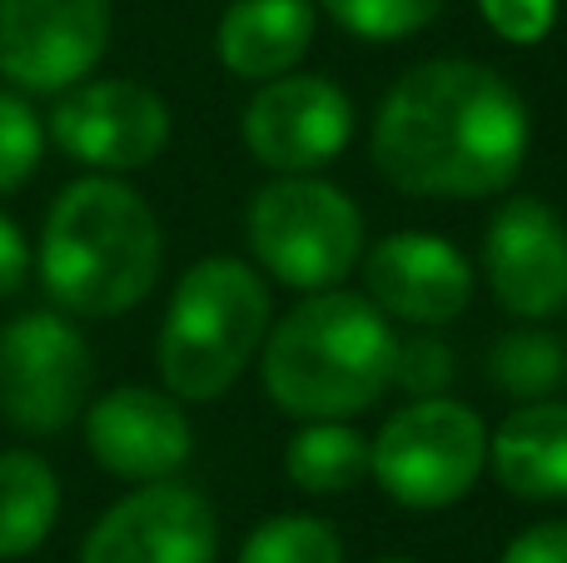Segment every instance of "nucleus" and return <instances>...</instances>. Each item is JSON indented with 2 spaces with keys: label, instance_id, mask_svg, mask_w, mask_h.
<instances>
[{
  "label": "nucleus",
  "instance_id": "1",
  "mask_svg": "<svg viewBox=\"0 0 567 563\" xmlns=\"http://www.w3.org/2000/svg\"><path fill=\"white\" fill-rule=\"evenodd\" d=\"M533 115L503 70L439 55L409 65L373 110L369 155L413 199H493L523 175Z\"/></svg>",
  "mask_w": 567,
  "mask_h": 563
},
{
  "label": "nucleus",
  "instance_id": "2",
  "mask_svg": "<svg viewBox=\"0 0 567 563\" xmlns=\"http://www.w3.org/2000/svg\"><path fill=\"white\" fill-rule=\"evenodd\" d=\"M35 265L60 315L120 319L159 285L165 229L135 185L90 170L50 199Z\"/></svg>",
  "mask_w": 567,
  "mask_h": 563
},
{
  "label": "nucleus",
  "instance_id": "3",
  "mask_svg": "<svg viewBox=\"0 0 567 563\" xmlns=\"http://www.w3.org/2000/svg\"><path fill=\"white\" fill-rule=\"evenodd\" d=\"M399 329L363 289H313L259 345L265 395L279 414L353 419L393 389Z\"/></svg>",
  "mask_w": 567,
  "mask_h": 563
},
{
  "label": "nucleus",
  "instance_id": "4",
  "mask_svg": "<svg viewBox=\"0 0 567 563\" xmlns=\"http://www.w3.org/2000/svg\"><path fill=\"white\" fill-rule=\"evenodd\" d=\"M275 325L269 285L249 259L205 255L169 289L165 325L155 339L159 385L179 405H209L255 365Z\"/></svg>",
  "mask_w": 567,
  "mask_h": 563
},
{
  "label": "nucleus",
  "instance_id": "5",
  "mask_svg": "<svg viewBox=\"0 0 567 563\" xmlns=\"http://www.w3.org/2000/svg\"><path fill=\"white\" fill-rule=\"evenodd\" d=\"M245 245L259 275L293 295L333 289L359 269L369 225L349 190L323 175H275L249 195Z\"/></svg>",
  "mask_w": 567,
  "mask_h": 563
},
{
  "label": "nucleus",
  "instance_id": "6",
  "mask_svg": "<svg viewBox=\"0 0 567 563\" xmlns=\"http://www.w3.org/2000/svg\"><path fill=\"white\" fill-rule=\"evenodd\" d=\"M488 469V424L473 405L423 395L399 405L369 439V474L403 509H449L473 494Z\"/></svg>",
  "mask_w": 567,
  "mask_h": 563
},
{
  "label": "nucleus",
  "instance_id": "7",
  "mask_svg": "<svg viewBox=\"0 0 567 563\" xmlns=\"http://www.w3.org/2000/svg\"><path fill=\"white\" fill-rule=\"evenodd\" d=\"M95 355L75 319L60 309H25L0 325V419L16 434H60L90 405Z\"/></svg>",
  "mask_w": 567,
  "mask_h": 563
},
{
  "label": "nucleus",
  "instance_id": "8",
  "mask_svg": "<svg viewBox=\"0 0 567 563\" xmlns=\"http://www.w3.org/2000/svg\"><path fill=\"white\" fill-rule=\"evenodd\" d=\"M45 140L60 155L100 175H130L169 145V105L140 80H80L60 90L45 120Z\"/></svg>",
  "mask_w": 567,
  "mask_h": 563
},
{
  "label": "nucleus",
  "instance_id": "9",
  "mask_svg": "<svg viewBox=\"0 0 567 563\" xmlns=\"http://www.w3.org/2000/svg\"><path fill=\"white\" fill-rule=\"evenodd\" d=\"M245 150L275 175H319L353 140V100L329 75L289 70L249 95L239 115Z\"/></svg>",
  "mask_w": 567,
  "mask_h": 563
},
{
  "label": "nucleus",
  "instance_id": "10",
  "mask_svg": "<svg viewBox=\"0 0 567 563\" xmlns=\"http://www.w3.org/2000/svg\"><path fill=\"white\" fill-rule=\"evenodd\" d=\"M110 0H0V75L20 95H60L105 60Z\"/></svg>",
  "mask_w": 567,
  "mask_h": 563
},
{
  "label": "nucleus",
  "instance_id": "11",
  "mask_svg": "<svg viewBox=\"0 0 567 563\" xmlns=\"http://www.w3.org/2000/svg\"><path fill=\"white\" fill-rule=\"evenodd\" d=\"M483 285L513 319L543 325L567 309V219L548 199H503L483 229Z\"/></svg>",
  "mask_w": 567,
  "mask_h": 563
},
{
  "label": "nucleus",
  "instance_id": "12",
  "mask_svg": "<svg viewBox=\"0 0 567 563\" xmlns=\"http://www.w3.org/2000/svg\"><path fill=\"white\" fill-rule=\"evenodd\" d=\"M219 519L199 489L155 479L90 524L80 563H215Z\"/></svg>",
  "mask_w": 567,
  "mask_h": 563
},
{
  "label": "nucleus",
  "instance_id": "13",
  "mask_svg": "<svg viewBox=\"0 0 567 563\" xmlns=\"http://www.w3.org/2000/svg\"><path fill=\"white\" fill-rule=\"evenodd\" d=\"M85 449L105 474L130 479V484H155L175 479L195 454V424L185 405L169 389L120 385L90 399L85 414Z\"/></svg>",
  "mask_w": 567,
  "mask_h": 563
},
{
  "label": "nucleus",
  "instance_id": "14",
  "mask_svg": "<svg viewBox=\"0 0 567 563\" xmlns=\"http://www.w3.org/2000/svg\"><path fill=\"white\" fill-rule=\"evenodd\" d=\"M363 295L399 325H449L473 299V265L433 229H393L363 249Z\"/></svg>",
  "mask_w": 567,
  "mask_h": 563
},
{
  "label": "nucleus",
  "instance_id": "15",
  "mask_svg": "<svg viewBox=\"0 0 567 563\" xmlns=\"http://www.w3.org/2000/svg\"><path fill=\"white\" fill-rule=\"evenodd\" d=\"M313 30H319L313 0H229L215 25V55L229 75L265 85L299 70Z\"/></svg>",
  "mask_w": 567,
  "mask_h": 563
},
{
  "label": "nucleus",
  "instance_id": "16",
  "mask_svg": "<svg viewBox=\"0 0 567 563\" xmlns=\"http://www.w3.org/2000/svg\"><path fill=\"white\" fill-rule=\"evenodd\" d=\"M488 469L513 499H567V405L528 399L513 409L498 429H488Z\"/></svg>",
  "mask_w": 567,
  "mask_h": 563
},
{
  "label": "nucleus",
  "instance_id": "17",
  "mask_svg": "<svg viewBox=\"0 0 567 563\" xmlns=\"http://www.w3.org/2000/svg\"><path fill=\"white\" fill-rule=\"evenodd\" d=\"M60 519V479L35 449H0V563L35 554Z\"/></svg>",
  "mask_w": 567,
  "mask_h": 563
},
{
  "label": "nucleus",
  "instance_id": "18",
  "mask_svg": "<svg viewBox=\"0 0 567 563\" xmlns=\"http://www.w3.org/2000/svg\"><path fill=\"white\" fill-rule=\"evenodd\" d=\"M284 474L303 494H349L369 479V439L349 419H309L284 444Z\"/></svg>",
  "mask_w": 567,
  "mask_h": 563
},
{
  "label": "nucleus",
  "instance_id": "19",
  "mask_svg": "<svg viewBox=\"0 0 567 563\" xmlns=\"http://www.w3.org/2000/svg\"><path fill=\"white\" fill-rule=\"evenodd\" d=\"M488 379L513 399H548L553 389L567 379V349L558 345V335L543 325L513 329L498 345L488 349Z\"/></svg>",
  "mask_w": 567,
  "mask_h": 563
},
{
  "label": "nucleus",
  "instance_id": "20",
  "mask_svg": "<svg viewBox=\"0 0 567 563\" xmlns=\"http://www.w3.org/2000/svg\"><path fill=\"white\" fill-rule=\"evenodd\" d=\"M235 563H343V539L319 514H275L245 539Z\"/></svg>",
  "mask_w": 567,
  "mask_h": 563
},
{
  "label": "nucleus",
  "instance_id": "21",
  "mask_svg": "<svg viewBox=\"0 0 567 563\" xmlns=\"http://www.w3.org/2000/svg\"><path fill=\"white\" fill-rule=\"evenodd\" d=\"M319 6L343 35L389 45V40H409L423 25H433L449 0H319Z\"/></svg>",
  "mask_w": 567,
  "mask_h": 563
},
{
  "label": "nucleus",
  "instance_id": "22",
  "mask_svg": "<svg viewBox=\"0 0 567 563\" xmlns=\"http://www.w3.org/2000/svg\"><path fill=\"white\" fill-rule=\"evenodd\" d=\"M45 155V120L20 90H0V195H16Z\"/></svg>",
  "mask_w": 567,
  "mask_h": 563
},
{
  "label": "nucleus",
  "instance_id": "23",
  "mask_svg": "<svg viewBox=\"0 0 567 563\" xmlns=\"http://www.w3.org/2000/svg\"><path fill=\"white\" fill-rule=\"evenodd\" d=\"M453 379V349L433 335H413L399 339V355H393V385L409 399L423 395H443Z\"/></svg>",
  "mask_w": 567,
  "mask_h": 563
},
{
  "label": "nucleus",
  "instance_id": "24",
  "mask_svg": "<svg viewBox=\"0 0 567 563\" xmlns=\"http://www.w3.org/2000/svg\"><path fill=\"white\" fill-rule=\"evenodd\" d=\"M483 25L508 45H543L558 25V0H473Z\"/></svg>",
  "mask_w": 567,
  "mask_h": 563
},
{
  "label": "nucleus",
  "instance_id": "25",
  "mask_svg": "<svg viewBox=\"0 0 567 563\" xmlns=\"http://www.w3.org/2000/svg\"><path fill=\"white\" fill-rule=\"evenodd\" d=\"M498 563H567V519L533 524L503 549Z\"/></svg>",
  "mask_w": 567,
  "mask_h": 563
},
{
  "label": "nucleus",
  "instance_id": "26",
  "mask_svg": "<svg viewBox=\"0 0 567 563\" xmlns=\"http://www.w3.org/2000/svg\"><path fill=\"white\" fill-rule=\"evenodd\" d=\"M25 275H30V245H25V235H20L16 219L0 209V299L20 295Z\"/></svg>",
  "mask_w": 567,
  "mask_h": 563
},
{
  "label": "nucleus",
  "instance_id": "27",
  "mask_svg": "<svg viewBox=\"0 0 567 563\" xmlns=\"http://www.w3.org/2000/svg\"><path fill=\"white\" fill-rule=\"evenodd\" d=\"M379 563H413V559H379Z\"/></svg>",
  "mask_w": 567,
  "mask_h": 563
}]
</instances>
